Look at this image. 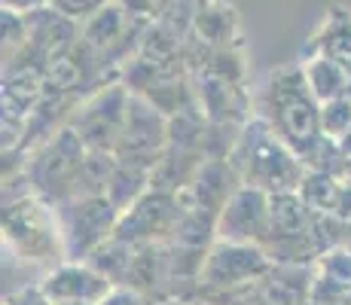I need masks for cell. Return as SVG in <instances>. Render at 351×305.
<instances>
[{
	"instance_id": "obj_4",
	"label": "cell",
	"mask_w": 351,
	"mask_h": 305,
	"mask_svg": "<svg viewBox=\"0 0 351 305\" xmlns=\"http://www.w3.org/2000/svg\"><path fill=\"white\" fill-rule=\"evenodd\" d=\"M3 241L28 263L52 266V263L64 260V241L56 208L34 193L6 202Z\"/></svg>"
},
{
	"instance_id": "obj_27",
	"label": "cell",
	"mask_w": 351,
	"mask_h": 305,
	"mask_svg": "<svg viewBox=\"0 0 351 305\" xmlns=\"http://www.w3.org/2000/svg\"><path fill=\"white\" fill-rule=\"evenodd\" d=\"M0 3H3V10H16V12H25V16H31V12L52 6V0H0Z\"/></svg>"
},
{
	"instance_id": "obj_8",
	"label": "cell",
	"mask_w": 351,
	"mask_h": 305,
	"mask_svg": "<svg viewBox=\"0 0 351 305\" xmlns=\"http://www.w3.org/2000/svg\"><path fill=\"white\" fill-rule=\"evenodd\" d=\"M128 98H132V92L119 83V86H110V89H101L83 107H77V113L71 117L67 125L80 134L86 150H95V153L117 150L119 138H123Z\"/></svg>"
},
{
	"instance_id": "obj_2",
	"label": "cell",
	"mask_w": 351,
	"mask_h": 305,
	"mask_svg": "<svg viewBox=\"0 0 351 305\" xmlns=\"http://www.w3.org/2000/svg\"><path fill=\"white\" fill-rule=\"evenodd\" d=\"M229 162L235 165L245 186H256L269 195L296 193L308 171L306 162L269 128L263 117H251L245 122Z\"/></svg>"
},
{
	"instance_id": "obj_21",
	"label": "cell",
	"mask_w": 351,
	"mask_h": 305,
	"mask_svg": "<svg viewBox=\"0 0 351 305\" xmlns=\"http://www.w3.org/2000/svg\"><path fill=\"white\" fill-rule=\"evenodd\" d=\"M342 180L333 178V174H324V171H306V178L300 183V199L306 202L308 211H318V214H333L336 205V195H339Z\"/></svg>"
},
{
	"instance_id": "obj_16",
	"label": "cell",
	"mask_w": 351,
	"mask_h": 305,
	"mask_svg": "<svg viewBox=\"0 0 351 305\" xmlns=\"http://www.w3.org/2000/svg\"><path fill=\"white\" fill-rule=\"evenodd\" d=\"M235 10L223 0H208L195 10L193 16V37H199L211 49H223V46H235Z\"/></svg>"
},
{
	"instance_id": "obj_14",
	"label": "cell",
	"mask_w": 351,
	"mask_h": 305,
	"mask_svg": "<svg viewBox=\"0 0 351 305\" xmlns=\"http://www.w3.org/2000/svg\"><path fill=\"white\" fill-rule=\"evenodd\" d=\"M324 56L336 64L351 71V10L346 6H330L321 19L315 37L308 40V58Z\"/></svg>"
},
{
	"instance_id": "obj_1",
	"label": "cell",
	"mask_w": 351,
	"mask_h": 305,
	"mask_svg": "<svg viewBox=\"0 0 351 305\" xmlns=\"http://www.w3.org/2000/svg\"><path fill=\"white\" fill-rule=\"evenodd\" d=\"M260 117L300 159H306L308 150L324 138L321 101L308 89L302 64L269 73L260 95Z\"/></svg>"
},
{
	"instance_id": "obj_13",
	"label": "cell",
	"mask_w": 351,
	"mask_h": 305,
	"mask_svg": "<svg viewBox=\"0 0 351 305\" xmlns=\"http://www.w3.org/2000/svg\"><path fill=\"white\" fill-rule=\"evenodd\" d=\"M195 95H199V107L205 113L208 122H229V125H245L251 119V104L245 98V89L241 86H232L226 80L208 77V73H199V86H195Z\"/></svg>"
},
{
	"instance_id": "obj_11",
	"label": "cell",
	"mask_w": 351,
	"mask_h": 305,
	"mask_svg": "<svg viewBox=\"0 0 351 305\" xmlns=\"http://www.w3.org/2000/svg\"><path fill=\"white\" fill-rule=\"evenodd\" d=\"M43 293L52 305H98L110 293L113 284L104 275H98L89 263H58L40 281Z\"/></svg>"
},
{
	"instance_id": "obj_10",
	"label": "cell",
	"mask_w": 351,
	"mask_h": 305,
	"mask_svg": "<svg viewBox=\"0 0 351 305\" xmlns=\"http://www.w3.org/2000/svg\"><path fill=\"white\" fill-rule=\"evenodd\" d=\"M269 229H272V195L241 183L217 217V239L266 244Z\"/></svg>"
},
{
	"instance_id": "obj_17",
	"label": "cell",
	"mask_w": 351,
	"mask_h": 305,
	"mask_svg": "<svg viewBox=\"0 0 351 305\" xmlns=\"http://www.w3.org/2000/svg\"><path fill=\"white\" fill-rule=\"evenodd\" d=\"M128 19L132 16H128V10L123 3H107L104 10L95 12V16L86 22L83 37L80 40L104 58V52L117 49V46L128 37Z\"/></svg>"
},
{
	"instance_id": "obj_9",
	"label": "cell",
	"mask_w": 351,
	"mask_h": 305,
	"mask_svg": "<svg viewBox=\"0 0 351 305\" xmlns=\"http://www.w3.org/2000/svg\"><path fill=\"white\" fill-rule=\"evenodd\" d=\"M272 256L266 254L263 244L245 241H214L208 250L205 269H202V284L208 287H239V284L260 281L272 272Z\"/></svg>"
},
{
	"instance_id": "obj_18",
	"label": "cell",
	"mask_w": 351,
	"mask_h": 305,
	"mask_svg": "<svg viewBox=\"0 0 351 305\" xmlns=\"http://www.w3.org/2000/svg\"><path fill=\"white\" fill-rule=\"evenodd\" d=\"M302 73H306L308 89L315 92V98L321 104L342 98V95H351V71H346L342 64H336V61L324 56H312L302 61Z\"/></svg>"
},
{
	"instance_id": "obj_22",
	"label": "cell",
	"mask_w": 351,
	"mask_h": 305,
	"mask_svg": "<svg viewBox=\"0 0 351 305\" xmlns=\"http://www.w3.org/2000/svg\"><path fill=\"white\" fill-rule=\"evenodd\" d=\"M318 278H324L327 284H333V287L339 290H351V250L346 244H339V247L327 250V254H321L318 260Z\"/></svg>"
},
{
	"instance_id": "obj_19",
	"label": "cell",
	"mask_w": 351,
	"mask_h": 305,
	"mask_svg": "<svg viewBox=\"0 0 351 305\" xmlns=\"http://www.w3.org/2000/svg\"><path fill=\"white\" fill-rule=\"evenodd\" d=\"M150 183H153V171L117 162V168H113V174H110V183H107V189H104V195L119 208V214H123L147 193V189H150Z\"/></svg>"
},
{
	"instance_id": "obj_15",
	"label": "cell",
	"mask_w": 351,
	"mask_h": 305,
	"mask_svg": "<svg viewBox=\"0 0 351 305\" xmlns=\"http://www.w3.org/2000/svg\"><path fill=\"white\" fill-rule=\"evenodd\" d=\"M125 284L134 287V290H141L144 296H150L153 302H156L162 293H168L165 244H138V247H134L132 272H128Z\"/></svg>"
},
{
	"instance_id": "obj_5",
	"label": "cell",
	"mask_w": 351,
	"mask_h": 305,
	"mask_svg": "<svg viewBox=\"0 0 351 305\" xmlns=\"http://www.w3.org/2000/svg\"><path fill=\"white\" fill-rule=\"evenodd\" d=\"M58 226H62L64 260L86 263L104 241L113 239L119 223V208L107 195H73L56 205Z\"/></svg>"
},
{
	"instance_id": "obj_7",
	"label": "cell",
	"mask_w": 351,
	"mask_h": 305,
	"mask_svg": "<svg viewBox=\"0 0 351 305\" xmlns=\"http://www.w3.org/2000/svg\"><path fill=\"white\" fill-rule=\"evenodd\" d=\"M180 223V199L168 189H147L128 211H123L113 239L128 244H168Z\"/></svg>"
},
{
	"instance_id": "obj_3",
	"label": "cell",
	"mask_w": 351,
	"mask_h": 305,
	"mask_svg": "<svg viewBox=\"0 0 351 305\" xmlns=\"http://www.w3.org/2000/svg\"><path fill=\"white\" fill-rule=\"evenodd\" d=\"M86 144L71 125L52 132L43 144L25 159L28 193L40 195L52 208L77 195V180L86 162Z\"/></svg>"
},
{
	"instance_id": "obj_20",
	"label": "cell",
	"mask_w": 351,
	"mask_h": 305,
	"mask_svg": "<svg viewBox=\"0 0 351 305\" xmlns=\"http://www.w3.org/2000/svg\"><path fill=\"white\" fill-rule=\"evenodd\" d=\"M86 263H89V266L95 269L98 275H104L107 281H110L113 287H117V284H125L128 272H132V263H134V244L119 241V239H110V241L101 244V247H98L95 254H92Z\"/></svg>"
},
{
	"instance_id": "obj_26",
	"label": "cell",
	"mask_w": 351,
	"mask_h": 305,
	"mask_svg": "<svg viewBox=\"0 0 351 305\" xmlns=\"http://www.w3.org/2000/svg\"><path fill=\"white\" fill-rule=\"evenodd\" d=\"M6 305H52V300L43 293V287H22L19 293H12L10 300H6Z\"/></svg>"
},
{
	"instance_id": "obj_12",
	"label": "cell",
	"mask_w": 351,
	"mask_h": 305,
	"mask_svg": "<svg viewBox=\"0 0 351 305\" xmlns=\"http://www.w3.org/2000/svg\"><path fill=\"white\" fill-rule=\"evenodd\" d=\"M241 186V178L235 171V165L229 159H205V165L199 168V174L193 178V183L180 193L186 195V202H193L202 211L220 217V211L226 208V202L232 199V193Z\"/></svg>"
},
{
	"instance_id": "obj_23",
	"label": "cell",
	"mask_w": 351,
	"mask_h": 305,
	"mask_svg": "<svg viewBox=\"0 0 351 305\" xmlns=\"http://www.w3.org/2000/svg\"><path fill=\"white\" fill-rule=\"evenodd\" d=\"M351 128V95L333 98L327 104H321V132L324 138L339 141Z\"/></svg>"
},
{
	"instance_id": "obj_28",
	"label": "cell",
	"mask_w": 351,
	"mask_h": 305,
	"mask_svg": "<svg viewBox=\"0 0 351 305\" xmlns=\"http://www.w3.org/2000/svg\"><path fill=\"white\" fill-rule=\"evenodd\" d=\"M128 10V16H153L156 10V0H119Z\"/></svg>"
},
{
	"instance_id": "obj_25",
	"label": "cell",
	"mask_w": 351,
	"mask_h": 305,
	"mask_svg": "<svg viewBox=\"0 0 351 305\" xmlns=\"http://www.w3.org/2000/svg\"><path fill=\"white\" fill-rule=\"evenodd\" d=\"M98 305H153V300L144 296L141 290L128 287V284H117V287H110V293H107Z\"/></svg>"
},
{
	"instance_id": "obj_29",
	"label": "cell",
	"mask_w": 351,
	"mask_h": 305,
	"mask_svg": "<svg viewBox=\"0 0 351 305\" xmlns=\"http://www.w3.org/2000/svg\"><path fill=\"white\" fill-rule=\"evenodd\" d=\"M339 150L346 153V159H351V128L339 138Z\"/></svg>"
},
{
	"instance_id": "obj_6",
	"label": "cell",
	"mask_w": 351,
	"mask_h": 305,
	"mask_svg": "<svg viewBox=\"0 0 351 305\" xmlns=\"http://www.w3.org/2000/svg\"><path fill=\"white\" fill-rule=\"evenodd\" d=\"M165 147H168V117L159 113L144 95H132L128 98L123 138H119L117 150H113L117 162L153 171L159 165Z\"/></svg>"
},
{
	"instance_id": "obj_24",
	"label": "cell",
	"mask_w": 351,
	"mask_h": 305,
	"mask_svg": "<svg viewBox=\"0 0 351 305\" xmlns=\"http://www.w3.org/2000/svg\"><path fill=\"white\" fill-rule=\"evenodd\" d=\"M107 3H110V0H52V10L62 12L71 22H89Z\"/></svg>"
}]
</instances>
